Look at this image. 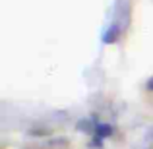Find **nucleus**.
I'll return each instance as SVG.
<instances>
[{
	"instance_id": "1",
	"label": "nucleus",
	"mask_w": 153,
	"mask_h": 149,
	"mask_svg": "<svg viewBox=\"0 0 153 149\" xmlns=\"http://www.w3.org/2000/svg\"><path fill=\"white\" fill-rule=\"evenodd\" d=\"M132 23V2L130 0H116L114 2V14H112L111 27H114L120 33H126V29Z\"/></svg>"
},
{
	"instance_id": "2",
	"label": "nucleus",
	"mask_w": 153,
	"mask_h": 149,
	"mask_svg": "<svg viewBox=\"0 0 153 149\" xmlns=\"http://www.w3.org/2000/svg\"><path fill=\"white\" fill-rule=\"evenodd\" d=\"M132 149H153V126H143L132 139Z\"/></svg>"
},
{
	"instance_id": "3",
	"label": "nucleus",
	"mask_w": 153,
	"mask_h": 149,
	"mask_svg": "<svg viewBox=\"0 0 153 149\" xmlns=\"http://www.w3.org/2000/svg\"><path fill=\"white\" fill-rule=\"evenodd\" d=\"M120 37H122V33H120V31H116L114 27L108 25V29L103 33L101 41L105 43V45H114V43H118V41H120Z\"/></svg>"
},
{
	"instance_id": "4",
	"label": "nucleus",
	"mask_w": 153,
	"mask_h": 149,
	"mask_svg": "<svg viewBox=\"0 0 153 149\" xmlns=\"http://www.w3.org/2000/svg\"><path fill=\"white\" fill-rule=\"evenodd\" d=\"M112 132H114V128H112L108 122H97V126H95V134H93V136H97V138L105 139V138H111Z\"/></svg>"
},
{
	"instance_id": "5",
	"label": "nucleus",
	"mask_w": 153,
	"mask_h": 149,
	"mask_svg": "<svg viewBox=\"0 0 153 149\" xmlns=\"http://www.w3.org/2000/svg\"><path fill=\"white\" fill-rule=\"evenodd\" d=\"M95 126H97V120L95 118H82L78 122V130H82L83 134H89V136L95 134Z\"/></svg>"
},
{
	"instance_id": "6",
	"label": "nucleus",
	"mask_w": 153,
	"mask_h": 149,
	"mask_svg": "<svg viewBox=\"0 0 153 149\" xmlns=\"http://www.w3.org/2000/svg\"><path fill=\"white\" fill-rule=\"evenodd\" d=\"M89 147H97V149H101V147H103V139H101V138H97V136H93V139L89 142Z\"/></svg>"
},
{
	"instance_id": "7",
	"label": "nucleus",
	"mask_w": 153,
	"mask_h": 149,
	"mask_svg": "<svg viewBox=\"0 0 153 149\" xmlns=\"http://www.w3.org/2000/svg\"><path fill=\"white\" fill-rule=\"evenodd\" d=\"M146 89H147V91H151V93H153V76H151V78H149V79L146 82Z\"/></svg>"
}]
</instances>
